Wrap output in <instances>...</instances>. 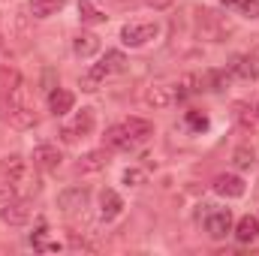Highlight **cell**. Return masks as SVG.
<instances>
[{
	"instance_id": "cell-1",
	"label": "cell",
	"mask_w": 259,
	"mask_h": 256,
	"mask_svg": "<svg viewBox=\"0 0 259 256\" xmlns=\"http://www.w3.org/2000/svg\"><path fill=\"white\" fill-rule=\"evenodd\" d=\"M3 118L18 130H30L36 127V112L33 106L27 103V94H24V84L6 91V100H3Z\"/></svg>"
},
{
	"instance_id": "cell-2",
	"label": "cell",
	"mask_w": 259,
	"mask_h": 256,
	"mask_svg": "<svg viewBox=\"0 0 259 256\" xmlns=\"http://www.w3.org/2000/svg\"><path fill=\"white\" fill-rule=\"evenodd\" d=\"M196 30H199V36L208 39V42H223V39L232 33V24H229L220 12H214V9H199Z\"/></svg>"
},
{
	"instance_id": "cell-3",
	"label": "cell",
	"mask_w": 259,
	"mask_h": 256,
	"mask_svg": "<svg viewBox=\"0 0 259 256\" xmlns=\"http://www.w3.org/2000/svg\"><path fill=\"white\" fill-rule=\"evenodd\" d=\"M157 36H160V24L157 21H130V24L121 27V42L127 49H142V46H148Z\"/></svg>"
},
{
	"instance_id": "cell-4",
	"label": "cell",
	"mask_w": 259,
	"mask_h": 256,
	"mask_svg": "<svg viewBox=\"0 0 259 256\" xmlns=\"http://www.w3.org/2000/svg\"><path fill=\"white\" fill-rule=\"evenodd\" d=\"M205 208H208V211H205V217H202L205 232H208L214 241H223V238L232 232V226H235L232 211H229V208H214V205H205Z\"/></svg>"
},
{
	"instance_id": "cell-5",
	"label": "cell",
	"mask_w": 259,
	"mask_h": 256,
	"mask_svg": "<svg viewBox=\"0 0 259 256\" xmlns=\"http://www.w3.org/2000/svg\"><path fill=\"white\" fill-rule=\"evenodd\" d=\"M30 217H33V205H30V199H21V196H15L12 202H6L0 208V220L6 226H27Z\"/></svg>"
},
{
	"instance_id": "cell-6",
	"label": "cell",
	"mask_w": 259,
	"mask_h": 256,
	"mask_svg": "<svg viewBox=\"0 0 259 256\" xmlns=\"http://www.w3.org/2000/svg\"><path fill=\"white\" fill-rule=\"evenodd\" d=\"M94 127H97V115H94V109H81V112L75 115V121H72L69 127L61 130V139H64L66 145H72V142H78V139L91 136Z\"/></svg>"
},
{
	"instance_id": "cell-7",
	"label": "cell",
	"mask_w": 259,
	"mask_h": 256,
	"mask_svg": "<svg viewBox=\"0 0 259 256\" xmlns=\"http://www.w3.org/2000/svg\"><path fill=\"white\" fill-rule=\"evenodd\" d=\"M145 103H148L151 109H172V106L178 103V97H175V84H166V81H154V84H148V91H145Z\"/></svg>"
},
{
	"instance_id": "cell-8",
	"label": "cell",
	"mask_w": 259,
	"mask_h": 256,
	"mask_svg": "<svg viewBox=\"0 0 259 256\" xmlns=\"http://www.w3.org/2000/svg\"><path fill=\"white\" fill-rule=\"evenodd\" d=\"M30 163H33L39 172H55V169H61L64 154H61L58 145H36L33 154H30Z\"/></svg>"
},
{
	"instance_id": "cell-9",
	"label": "cell",
	"mask_w": 259,
	"mask_h": 256,
	"mask_svg": "<svg viewBox=\"0 0 259 256\" xmlns=\"http://www.w3.org/2000/svg\"><path fill=\"white\" fill-rule=\"evenodd\" d=\"M127 66V58L121 55V52H106L103 58H100V64H94L88 72L97 78V81H106L109 75H115V72H121Z\"/></svg>"
},
{
	"instance_id": "cell-10",
	"label": "cell",
	"mask_w": 259,
	"mask_h": 256,
	"mask_svg": "<svg viewBox=\"0 0 259 256\" xmlns=\"http://www.w3.org/2000/svg\"><path fill=\"white\" fill-rule=\"evenodd\" d=\"M109 166V148H103V151H88L78 163H75V172L78 175H97V172H103Z\"/></svg>"
},
{
	"instance_id": "cell-11",
	"label": "cell",
	"mask_w": 259,
	"mask_h": 256,
	"mask_svg": "<svg viewBox=\"0 0 259 256\" xmlns=\"http://www.w3.org/2000/svg\"><path fill=\"white\" fill-rule=\"evenodd\" d=\"M72 106H75V94H72V91H66V88H52V94H49V112H52L55 118L69 115Z\"/></svg>"
},
{
	"instance_id": "cell-12",
	"label": "cell",
	"mask_w": 259,
	"mask_h": 256,
	"mask_svg": "<svg viewBox=\"0 0 259 256\" xmlns=\"http://www.w3.org/2000/svg\"><path fill=\"white\" fill-rule=\"evenodd\" d=\"M244 181L238 178V175H217L214 178V193L217 196H223V199H241L244 196Z\"/></svg>"
},
{
	"instance_id": "cell-13",
	"label": "cell",
	"mask_w": 259,
	"mask_h": 256,
	"mask_svg": "<svg viewBox=\"0 0 259 256\" xmlns=\"http://www.w3.org/2000/svg\"><path fill=\"white\" fill-rule=\"evenodd\" d=\"M229 72H232L235 78L253 81V78H259V58H253V55H238V58H232Z\"/></svg>"
},
{
	"instance_id": "cell-14",
	"label": "cell",
	"mask_w": 259,
	"mask_h": 256,
	"mask_svg": "<svg viewBox=\"0 0 259 256\" xmlns=\"http://www.w3.org/2000/svg\"><path fill=\"white\" fill-rule=\"evenodd\" d=\"M205 84H208V75L187 72V75H181V78L175 81V97H178V100H187V97H193L199 91H205Z\"/></svg>"
},
{
	"instance_id": "cell-15",
	"label": "cell",
	"mask_w": 259,
	"mask_h": 256,
	"mask_svg": "<svg viewBox=\"0 0 259 256\" xmlns=\"http://www.w3.org/2000/svg\"><path fill=\"white\" fill-rule=\"evenodd\" d=\"M88 199H91V193L84 187H69V190H64L58 196V208L66 211V214H72V211H81L88 205Z\"/></svg>"
},
{
	"instance_id": "cell-16",
	"label": "cell",
	"mask_w": 259,
	"mask_h": 256,
	"mask_svg": "<svg viewBox=\"0 0 259 256\" xmlns=\"http://www.w3.org/2000/svg\"><path fill=\"white\" fill-rule=\"evenodd\" d=\"M121 211H124V199H121L118 193H115V190H103V193H100V217H103L106 223L118 220V217H121Z\"/></svg>"
},
{
	"instance_id": "cell-17",
	"label": "cell",
	"mask_w": 259,
	"mask_h": 256,
	"mask_svg": "<svg viewBox=\"0 0 259 256\" xmlns=\"http://www.w3.org/2000/svg\"><path fill=\"white\" fill-rule=\"evenodd\" d=\"M97 52H100V36H97V33L81 30V33L72 36V55H75V58H94Z\"/></svg>"
},
{
	"instance_id": "cell-18",
	"label": "cell",
	"mask_w": 259,
	"mask_h": 256,
	"mask_svg": "<svg viewBox=\"0 0 259 256\" xmlns=\"http://www.w3.org/2000/svg\"><path fill=\"white\" fill-rule=\"evenodd\" d=\"M103 145L109 148V151H130L136 142L130 139V133L124 124H115V127H109L106 130V136H103Z\"/></svg>"
},
{
	"instance_id": "cell-19",
	"label": "cell",
	"mask_w": 259,
	"mask_h": 256,
	"mask_svg": "<svg viewBox=\"0 0 259 256\" xmlns=\"http://www.w3.org/2000/svg\"><path fill=\"white\" fill-rule=\"evenodd\" d=\"M232 235L241 241V244H253L259 238V217H250V214H244L235 226H232Z\"/></svg>"
},
{
	"instance_id": "cell-20",
	"label": "cell",
	"mask_w": 259,
	"mask_h": 256,
	"mask_svg": "<svg viewBox=\"0 0 259 256\" xmlns=\"http://www.w3.org/2000/svg\"><path fill=\"white\" fill-rule=\"evenodd\" d=\"M30 247H33V250H39V253H55V250H61V244L49 238L46 223H39V226L33 229V235H30Z\"/></svg>"
},
{
	"instance_id": "cell-21",
	"label": "cell",
	"mask_w": 259,
	"mask_h": 256,
	"mask_svg": "<svg viewBox=\"0 0 259 256\" xmlns=\"http://www.w3.org/2000/svg\"><path fill=\"white\" fill-rule=\"evenodd\" d=\"M66 0H30V6H27V12L33 15V18H52V15H58L61 9H64Z\"/></svg>"
},
{
	"instance_id": "cell-22",
	"label": "cell",
	"mask_w": 259,
	"mask_h": 256,
	"mask_svg": "<svg viewBox=\"0 0 259 256\" xmlns=\"http://www.w3.org/2000/svg\"><path fill=\"white\" fill-rule=\"evenodd\" d=\"M124 127H127V133H130L133 142H148V139L154 136V124L145 121V118H127Z\"/></svg>"
},
{
	"instance_id": "cell-23",
	"label": "cell",
	"mask_w": 259,
	"mask_h": 256,
	"mask_svg": "<svg viewBox=\"0 0 259 256\" xmlns=\"http://www.w3.org/2000/svg\"><path fill=\"white\" fill-rule=\"evenodd\" d=\"M78 18H81V24H106V15L91 0H78Z\"/></svg>"
},
{
	"instance_id": "cell-24",
	"label": "cell",
	"mask_w": 259,
	"mask_h": 256,
	"mask_svg": "<svg viewBox=\"0 0 259 256\" xmlns=\"http://www.w3.org/2000/svg\"><path fill=\"white\" fill-rule=\"evenodd\" d=\"M18 84H24L21 72L12 64H0V88H3V91H12V88H18Z\"/></svg>"
},
{
	"instance_id": "cell-25",
	"label": "cell",
	"mask_w": 259,
	"mask_h": 256,
	"mask_svg": "<svg viewBox=\"0 0 259 256\" xmlns=\"http://www.w3.org/2000/svg\"><path fill=\"white\" fill-rule=\"evenodd\" d=\"M232 163H235V169H250L253 163H256V151L253 148H238L235 154H232Z\"/></svg>"
},
{
	"instance_id": "cell-26",
	"label": "cell",
	"mask_w": 259,
	"mask_h": 256,
	"mask_svg": "<svg viewBox=\"0 0 259 256\" xmlns=\"http://www.w3.org/2000/svg\"><path fill=\"white\" fill-rule=\"evenodd\" d=\"M184 121H187V127L196 130V133L208 130V115H202V112H196V109H190V112L184 115Z\"/></svg>"
},
{
	"instance_id": "cell-27",
	"label": "cell",
	"mask_w": 259,
	"mask_h": 256,
	"mask_svg": "<svg viewBox=\"0 0 259 256\" xmlns=\"http://www.w3.org/2000/svg\"><path fill=\"white\" fill-rule=\"evenodd\" d=\"M121 178H124V184H127V187H139V184H145V178H148V175H145L142 169H124V175H121Z\"/></svg>"
},
{
	"instance_id": "cell-28",
	"label": "cell",
	"mask_w": 259,
	"mask_h": 256,
	"mask_svg": "<svg viewBox=\"0 0 259 256\" xmlns=\"http://www.w3.org/2000/svg\"><path fill=\"white\" fill-rule=\"evenodd\" d=\"M244 18H259V0H238V6H235Z\"/></svg>"
},
{
	"instance_id": "cell-29",
	"label": "cell",
	"mask_w": 259,
	"mask_h": 256,
	"mask_svg": "<svg viewBox=\"0 0 259 256\" xmlns=\"http://www.w3.org/2000/svg\"><path fill=\"white\" fill-rule=\"evenodd\" d=\"M100 84H103V81H97V78H94V75H91V72H88V75H84V78H81V91H88V94H91V91H97V88H100Z\"/></svg>"
},
{
	"instance_id": "cell-30",
	"label": "cell",
	"mask_w": 259,
	"mask_h": 256,
	"mask_svg": "<svg viewBox=\"0 0 259 256\" xmlns=\"http://www.w3.org/2000/svg\"><path fill=\"white\" fill-rule=\"evenodd\" d=\"M172 3H175V0H148V6H151V9H169Z\"/></svg>"
},
{
	"instance_id": "cell-31",
	"label": "cell",
	"mask_w": 259,
	"mask_h": 256,
	"mask_svg": "<svg viewBox=\"0 0 259 256\" xmlns=\"http://www.w3.org/2000/svg\"><path fill=\"white\" fill-rule=\"evenodd\" d=\"M220 3H223V6H232V9L238 6V0H220Z\"/></svg>"
},
{
	"instance_id": "cell-32",
	"label": "cell",
	"mask_w": 259,
	"mask_h": 256,
	"mask_svg": "<svg viewBox=\"0 0 259 256\" xmlns=\"http://www.w3.org/2000/svg\"><path fill=\"white\" fill-rule=\"evenodd\" d=\"M253 118H256V124H259V106H256V115H253Z\"/></svg>"
},
{
	"instance_id": "cell-33",
	"label": "cell",
	"mask_w": 259,
	"mask_h": 256,
	"mask_svg": "<svg viewBox=\"0 0 259 256\" xmlns=\"http://www.w3.org/2000/svg\"><path fill=\"white\" fill-rule=\"evenodd\" d=\"M0 39H3V30H0Z\"/></svg>"
}]
</instances>
